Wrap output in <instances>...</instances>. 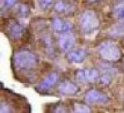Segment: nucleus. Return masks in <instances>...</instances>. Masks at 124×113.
<instances>
[{
  "label": "nucleus",
  "mask_w": 124,
  "mask_h": 113,
  "mask_svg": "<svg viewBox=\"0 0 124 113\" xmlns=\"http://www.w3.org/2000/svg\"><path fill=\"white\" fill-rule=\"evenodd\" d=\"M79 23L83 33L86 37H89L97 33L100 26V20L94 11L86 10L81 14Z\"/></svg>",
  "instance_id": "obj_1"
},
{
  "label": "nucleus",
  "mask_w": 124,
  "mask_h": 113,
  "mask_svg": "<svg viewBox=\"0 0 124 113\" xmlns=\"http://www.w3.org/2000/svg\"><path fill=\"white\" fill-rule=\"evenodd\" d=\"M37 57L31 51L23 49L17 52L13 57L14 66L20 70H29L37 65Z\"/></svg>",
  "instance_id": "obj_2"
},
{
  "label": "nucleus",
  "mask_w": 124,
  "mask_h": 113,
  "mask_svg": "<svg viewBox=\"0 0 124 113\" xmlns=\"http://www.w3.org/2000/svg\"><path fill=\"white\" fill-rule=\"evenodd\" d=\"M98 52L100 56L108 61H117L120 59L121 52L116 43L111 41H105L98 46Z\"/></svg>",
  "instance_id": "obj_3"
},
{
  "label": "nucleus",
  "mask_w": 124,
  "mask_h": 113,
  "mask_svg": "<svg viewBox=\"0 0 124 113\" xmlns=\"http://www.w3.org/2000/svg\"><path fill=\"white\" fill-rule=\"evenodd\" d=\"M75 76L80 82L94 83L97 80L99 77V73L98 70L94 68L82 69L76 71Z\"/></svg>",
  "instance_id": "obj_4"
},
{
  "label": "nucleus",
  "mask_w": 124,
  "mask_h": 113,
  "mask_svg": "<svg viewBox=\"0 0 124 113\" xmlns=\"http://www.w3.org/2000/svg\"><path fill=\"white\" fill-rule=\"evenodd\" d=\"M76 43V38L73 33L66 32L62 33L58 40V44L60 49L65 52H69L74 46Z\"/></svg>",
  "instance_id": "obj_5"
},
{
  "label": "nucleus",
  "mask_w": 124,
  "mask_h": 113,
  "mask_svg": "<svg viewBox=\"0 0 124 113\" xmlns=\"http://www.w3.org/2000/svg\"><path fill=\"white\" fill-rule=\"evenodd\" d=\"M85 100L91 104H103L108 102V97L95 89H92L85 94Z\"/></svg>",
  "instance_id": "obj_6"
},
{
  "label": "nucleus",
  "mask_w": 124,
  "mask_h": 113,
  "mask_svg": "<svg viewBox=\"0 0 124 113\" xmlns=\"http://www.w3.org/2000/svg\"><path fill=\"white\" fill-rule=\"evenodd\" d=\"M7 33L9 36L13 40H17L20 38L25 31L24 26L19 22L12 21L7 28Z\"/></svg>",
  "instance_id": "obj_7"
},
{
  "label": "nucleus",
  "mask_w": 124,
  "mask_h": 113,
  "mask_svg": "<svg viewBox=\"0 0 124 113\" xmlns=\"http://www.w3.org/2000/svg\"><path fill=\"white\" fill-rule=\"evenodd\" d=\"M57 79V74L56 73H51L38 84V86H36V89L41 92L47 91L55 85Z\"/></svg>",
  "instance_id": "obj_8"
},
{
  "label": "nucleus",
  "mask_w": 124,
  "mask_h": 113,
  "mask_svg": "<svg viewBox=\"0 0 124 113\" xmlns=\"http://www.w3.org/2000/svg\"><path fill=\"white\" fill-rule=\"evenodd\" d=\"M52 27L55 32L64 33L71 30L73 25L70 22L64 21L59 17H54L52 21Z\"/></svg>",
  "instance_id": "obj_9"
},
{
  "label": "nucleus",
  "mask_w": 124,
  "mask_h": 113,
  "mask_svg": "<svg viewBox=\"0 0 124 113\" xmlns=\"http://www.w3.org/2000/svg\"><path fill=\"white\" fill-rule=\"evenodd\" d=\"M79 91L78 87L70 81H65L59 86V92L65 95L75 94Z\"/></svg>",
  "instance_id": "obj_10"
},
{
  "label": "nucleus",
  "mask_w": 124,
  "mask_h": 113,
  "mask_svg": "<svg viewBox=\"0 0 124 113\" xmlns=\"http://www.w3.org/2000/svg\"><path fill=\"white\" fill-rule=\"evenodd\" d=\"M86 56V51L84 49H77L70 51L68 54V59L73 63L82 62Z\"/></svg>",
  "instance_id": "obj_11"
},
{
  "label": "nucleus",
  "mask_w": 124,
  "mask_h": 113,
  "mask_svg": "<svg viewBox=\"0 0 124 113\" xmlns=\"http://www.w3.org/2000/svg\"><path fill=\"white\" fill-rule=\"evenodd\" d=\"M124 33V21L116 24L109 32V35L112 37H118Z\"/></svg>",
  "instance_id": "obj_12"
},
{
  "label": "nucleus",
  "mask_w": 124,
  "mask_h": 113,
  "mask_svg": "<svg viewBox=\"0 0 124 113\" xmlns=\"http://www.w3.org/2000/svg\"><path fill=\"white\" fill-rule=\"evenodd\" d=\"M70 6L65 1L60 0L54 4V10L58 13H67L70 12Z\"/></svg>",
  "instance_id": "obj_13"
},
{
  "label": "nucleus",
  "mask_w": 124,
  "mask_h": 113,
  "mask_svg": "<svg viewBox=\"0 0 124 113\" xmlns=\"http://www.w3.org/2000/svg\"><path fill=\"white\" fill-rule=\"evenodd\" d=\"M74 112L78 113H90V109L89 107L84 105V104H81V103H75L74 106Z\"/></svg>",
  "instance_id": "obj_14"
},
{
  "label": "nucleus",
  "mask_w": 124,
  "mask_h": 113,
  "mask_svg": "<svg viewBox=\"0 0 124 113\" xmlns=\"http://www.w3.org/2000/svg\"><path fill=\"white\" fill-rule=\"evenodd\" d=\"M39 7L42 9H48L54 3V0H38Z\"/></svg>",
  "instance_id": "obj_15"
},
{
  "label": "nucleus",
  "mask_w": 124,
  "mask_h": 113,
  "mask_svg": "<svg viewBox=\"0 0 124 113\" xmlns=\"http://www.w3.org/2000/svg\"><path fill=\"white\" fill-rule=\"evenodd\" d=\"M28 8L27 6L24 5V4H20L18 7V13L20 14V16L22 17H25L28 15Z\"/></svg>",
  "instance_id": "obj_16"
},
{
  "label": "nucleus",
  "mask_w": 124,
  "mask_h": 113,
  "mask_svg": "<svg viewBox=\"0 0 124 113\" xmlns=\"http://www.w3.org/2000/svg\"><path fill=\"white\" fill-rule=\"evenodd\" d=\"M111 76L109 74H104L101 78V82L104 85H108L110 83Z\"/></svg>",
  "instance_id": "obj_17"
},
{
  "label": "nucleus",
  "mask_w": 124,
  "mask_h": 113,
  "mask_svg": "<svg viewBox=\"0 0 124 113\" xmlns=\"http://www.w3.org/2000/svg\"><path fill=\"white\" fill-rule=\"evenodd\" d=\"M116 16L117 17L124 19V6L120 7L116 9Z\"/></svg>",
  "instance_id": "obj_18"
},
{
  "label": "nucleus",
  "mask_w": 124,
  "mask_h": 113,
  "mask_svg": "<svg viewBox=\"0 0 124 113\" xmlns=\"http://www.w3.org/2000/svg\"><path fill=\"white\" fill-rule=\"evenodd\" d=\"M0 113H10L12 112V110L10 108V107L7 105V104H4V103H1V107H0Z\"/></svg>",
  "instance_id": "obj_19"
},
{
  "label": "nucleus",
  "mask_w": 124,
  "mask_h": 113,
  "mask_svg": "<svg viewBox=\"0 0 124 113\" xmlns=\"http://www.w3.org/2000/svg\"><path fill=\"white\" fill-rule=\"evenodd\" d=\"M1 4L5 7H11L14 5L17 1V0H1Z\"/></svg>",
  "instance_id": "obj_20"
},
{
  "label": "nucleus",
  "mask_w": 124,
  "mask_h": 113,
  "mask_svg": "<svg viewBox=\"0 0 124 113\" xmlns=\"http://www.w3.org/2000/svg\"><path fill=\"white\" fill-rule=\"evenodd\" d=\"M90 2H95V1H100V0H88Z\"/></svg>",
  "instance_id": "obj_21"
},
{
  "label": "nucleus",
  "mask_w": 124,
  "mask_h": 113,
  "mask_svg": "<svg viewBox=\"0 0 124 113\" xmlns=\"http://www.w3.org/2000/svg\"><path fill=\"white\" fill-rule=\"evenodd\" d=\"M123 66H124V64H123Z\"/></svg>",
  "instance_id": "obj_22"
}]
</instances>
